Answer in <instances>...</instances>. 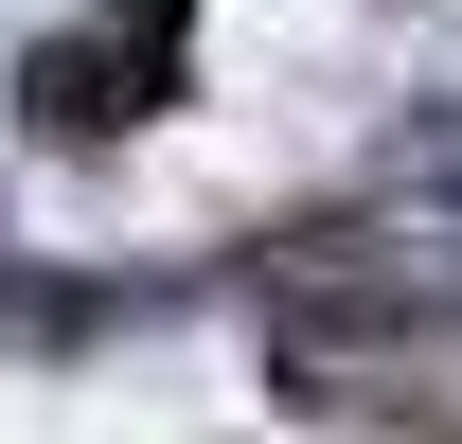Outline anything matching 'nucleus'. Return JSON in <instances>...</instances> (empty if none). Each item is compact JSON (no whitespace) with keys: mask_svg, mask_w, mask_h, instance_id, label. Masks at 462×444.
<instances>
[{"mask_svg":"<svg viewBox=\"0 0 462 444\" xmlns=\"http://www.w3.org/2000/svg\"><path fill=\"white\" fill-rule=\"evenodd\" d=\"M18 89H36V125H54V143L143 125V54H125V36H36V71H18Z\"/></svg>","mask_w":462,"mask_h":444,"instance_id":"1","label":"nucleus"},{"mask_svg":"<svg viewBox=\"0 0 462 444\" xmlns=\"http://www.w3.org/2000/svg\"><path fill=\"white\" fill-rule=\"evenodd\" d=\"M392 196H445L462 214V107H409L392 125Z\"/></svg>","mask_w":462,"mask_h":444,"instance_id":"2","label":"nucleus"},{"mask_svg":"<svg viewBox=\"0 0 462 444\" xmlns=\"http://www.w3.org/2000/svg\"><path fill=\"white\" fill-rule=\"evenodd\" d=\"M89 320H107V284H18L0 267V338H89Z\"/></svg>","mask_w":462,"mask_h":444,"instance_id":"3","label":"nucleus"}]
</instances>
